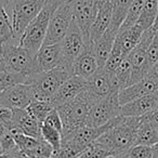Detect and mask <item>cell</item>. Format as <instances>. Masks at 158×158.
Returning a JSON list of instances; mask_svg holds the SVG:
<instances>
[{"label":"cell","mask_w":158,"mask_h":158,"mask_svg":"<svg viewBox=\"0 0 158 158\" xmlns=\"http://www.w3.org/2000/svg\"><path fill=\"white\" fill-rule=\"evenodd\" d=\"M140 121L141 117L119 116L114 127L102 134L97 142L106 147L113 156L126 153L135 144L136 130Z\"/></svg>","instance_id":"cell-1"},{"label":"cell","mask_w":158,"mask_h":158,"mask_svg":"<svg viewBox=\"0 0 158 158\" xmlns=\"http://www.w3.org/2000/svg\"><path fill=\"white\" fill-rule=\"evenodd\" d=\"M92 106L93 103L90 101L86 92L82 91L73 101L56 107L63 123L62 138L86 126L87 119Z\"/></svg>","instance_id":"cell-2"},{"label":"cell","mask_w":158,"mask_h":158,"mask_svg":"<svg viewBox=\"0 0 158 158\" xmlns=\"http://www.w3.org/2000/svg\"><path fill=\"white\" fill-rule=\"evenodd\" d=\"M37 53L21 47L13 41H6L2 46V59L6 70L31 76L39 73L36 62Z\"/></svg>","instance_id":"cell-3"},{"label":"cell","mask_w":158,"mask_h":158,"mask_svg":"<svg viewBox=\"0 0 158 158\" xmlns=\"http://www.w3.org/2000/svg\"><path fill=\"white\" fill-rule=\"evenodd\" d=\"M72 76L66 68L56 67L49 72L37 73L31 75V85L34 93V99L40 101H50L51 98L56 93L60 87Z\"/></svg>","instance_id":"cell-4"},{"label":"cell","mask_w":158,"mask_h":158,"mask_svg":"<svg viewBox=\"0 0 158 158\" xmlns=\"http://www.w3.org/2000/svg\"><path fill=\"white\" fill-rule=\"evenodd\" d=\"M44 7V3L40 0H14L11 13L14 42L20 44L25 29L35 20Z\"/></svg>","instance_id":"cell-5"},{"label":"cell","mask_w":158,"mask_h":158,"mask_svg":"<svg viewBox=\"0 0 158 158\" xmlns=\"http://www.w3.org/2000/svg\"><path fill=\"white\" fill-rule=\"evenodd\" d=\"M53 13H54V10L49 6L44 5L40 13L25 29L19 44L23 48L37 53L44 42L47 33H48L50 19Z\"/></svg>","instance_id":"cell-6"},{"label":"cell","mask_w":158,"mask_h":158,"mask_svg":"<svg viewBox=\"0 0 158 158\" xmlns=\"http://www.w3.org/2000/svg\"><path fill=\"white\" fill-rule=\"evenodd\" d=\"M87 38L85 34L82 33L81 28L76 23V21H73L68 31L66 33L65 37L60 42L61 48V66L68 70L72 75V66L75 60L78 57V55L81 53L86 46Z\"/></svg>","instance_id":"cell-7"},{"label":"cell","mask_w":158,"mask_h":158,"mask_svg":"<svg viewBox=\"0 0 158 158\" xmlns=\"http://www.w3.org/2000/svg\"><path fill=\"white\" fill-rule=\"evenodd\" d=\"M155 35L156 31L153 27L145 31L135 48L128 54L127 59L132 66L131 85L141 81L148 74L149 68L147 66V50H148V47L151 46Z\"/></svg>","instance_id":"cell-8"},{"label":"cell","mask_w":158,"mask_h":158,"mask_svg":"<svg viewBox=\"0 0 158 158\" xmlns=\"http://www.w3.org/2000/svg\"><path fill=\"white\" fill-rule=\"evenodd\" d=\"M121 105L119 103V90H114L103 100L91 107L87 119L88 127H101L114 118L120 116Z\"/></svg>","instance_id":"cell-9"},{"label":"cell","mask_w":158,"mask_h":158,"mask_svg":"<svg viewBox=\"0 0 158 158\" xmlns=\"http://www.w3.org/2000/svg\"><path fill=\"white\" fill-rule=\"evenodd\" d=\"M114 90L120 91L115 74H110L106 72L104 68H100L94 75L87 79L85 92L94 105L95 103L103 100Z\"/></svg>","instance_id":"cell-10"},{"label":"cell","mask_w":158,"mask_h":158,"mask_svg":"<svg viewBox=\"0 0 158 158\" xmlns=\"http://www.w3.org/2000/svg\"><path fill=\"white\" fill-rule=\"evenodd\" d=\"M74 21V14L70 3L65 2L54 11L50 19L48 33L42 46L55 44L62 41Z\"/></svg>","instance_id":"cell-11"},{"label":"cell","mask_w":158,"mask_h":158,"mask_svg":"<svg viewBox=\"0 0 158 158\" xmlns=\"http://www.w3.org/2000/svg\"><path fill=\"white\" fill-rule=\"evenodd\" d=\"M118 118L119 117L114 118L110 123H105V125L101 126V127H88V126H85V127L80 128V129L67 134V135H64L62 138V143L72 145V146L76 147L77 149H79L82 153L89 145L95 142L102 134L105 133L110 128L114 127L115 123L118 120Z\"/></svg>","instance_id":"cell-12"},{"label":"cell","mask_w":158,"mask_h":158,"mask_svg":"<svg viewBox=\"0 0 158 158\" xmlns=\"http://www.w3.org/2000/svg\"><path fill=\"white\" fill-rule=\"evenodd\" d=\"M34 99L31 85L21 84L0 92V106L10 110L26 108Z\"/></svg>","instance_id":"cell-13"},{"label":"cell","mask_w":158,"mask_h":158,"mask_svg":"<svg viewBox=\"0 0 158 158\" xmlns=\"http://www.w3.org/2000/svg\"><path fill=\"white\" fill-rule=\"evenodd\" d=\"M94 44H91L89 40L86 41L84 50L78 55L72 66V76H77L84 79H89L92 75L98 72L99 64L93 50Z\"/></svg>","instance_id":"cell-14"},{"label":"cell","mask_w":158,"mask_h":158,"mask_svg":"<svg viewBox=\"0 0 158 158\" xmlns=\"http://www.w3.org/2000/svg\"><path fill=\"white\" fill-rule=\"evenodd\" d=\"M73 9L74 20L81 28L87 39H89V31L97 15V10L93 0H68Z\"/></svg>","instance_id":"cell-15"},{"label":"cell","mask_w":158,"mask_h":158,"mask_svg":"<svg viewBox=\"0 0 158 158\" xmlns=\"http://www.w3.org/2000/svg\"><path fill=\"white\" fill-rule=\"evenodd\" d=\"M87 86V80L77 76H70L69 78L60 87L54 95L51 98L50 102L54 108L73 101L76 99L82 91H85Z\"/></svg>","instance_id":"cell-16"},{"label":"cell","mask_w":158,"mask_h":158,"mask_svg":"<svg viewBox=\"0 0 158 158\" xmlns=\"http://www.w3.org/2000/svg\"><path fill=\"white\" fill-rule=\"evenodd\" d=\"M158 91V81L149 77H145L141 81L133 84L119 91V103L120 105L141 99L146 95L153 94Z\"/></svg>","instance_id":"cell-17"},{"label":"cell","mask_w":158,"mask_h":158,"mask_svg":"<svg viewBox=\"0 0 158 158\" xmlns=\"http://www.w3.org/2000/svg\"><path fill=\"white\" fill-rule=\"evenodd\" d=\"M41 126L28 112L26 108H15L12 110V127L18 128L22 133L41 139ZM10 128V129H11ZM9 129V130H10Z\"/></svg>","instance_id":"cell-18"},{"label":"cell","mask_w":158,"mask_h":158,"mask_svg":"<svg viewBox=\"0 0 158 158\" xmlns=\"http://www.w3.org/2000/svg\"><path fill=\"white\" fill-rule=\"evenodd\" d=\"M36 62L39 73L49 72L60 67L62 64L60 42L55 44L42 46L36 54Z\"/></svg>","instance_id":"cell-19"},{"label":"cell","mask_w":158,"mask_h":158,"mask_svg":"<svg viewBox=\"0 0 158 158\" xmlns=\"http://www.w3.org/2000/svg\"><path fill=\"white\" fill-rule=\"evenodd\" d=\"M156 107V92L153 94L146 95L141 99L134 100L132 102L121 105L120 116L123 117H142L149 114Z\"/></svg>","instance_id":"cell-20"},{"label":"cell","mask_w":158,"mask_h":158,"mask_svg":"<svg viewBox=\"0 0 158 158\" xmlns=\"http://www.w3.org/2000/svg\"><path fill=\"white\" fill-rule=\"evenodd\" d=\"M118 29L114 28V27L110 25L107 31L102 35V37L93 46L94 55L97 57L99 68H104V66H105L106 61L108 60L110 53H112L113 47H114L117 35H118Z\"/></svg>","instance_id":"cell-21"},{"label":"cell","mask_w":158,"mask_h":158,"mask_svg":"<svg viewBox=\"0 0 158 158\" xmlns=\"http://www.w3.org/2000/svg\"><path fill=\"white\" fill-rule=\"evenodd\" d=\"M112 15L113 9L110 1L97 12V15H95L94 21L91 25L90 31H89L88 40L91 44H94L102 37V35L107 31L110 23H112Z\"/></svg>","instance_id":"cell-22"},{"label":"cell","mask_w":158,"mask_h":158,"mask_svg":"<svg viewBox=\"0 0 158 158\" xmlns=\"http://www.w3.org/2000/svg\"><path fill=\"white\" fill-rule=\"evenodd\" d=\"M144 31H145L141 27V25H139L136 23L135 25L129 27V28L119 31L118 35L116 37V40H115V44L120 48V50L123 51V54L126 56H128V54L139 44Z\"/></svg>","instance_id":"cell-23"},{"label":"cell","mask_w":158,"mask_h":158,"mask_svg":"<svg viewBox=\"0 0 158 158\" xmlns=\"http://www.w3.org/2000/svg\"><path fill=\"white\" fill-rule=\"evenodd\" d=\"M158 143V132L156 126L147 118V116L141 117L140 125L136 130L135 144L134 145H148L153 146L154 144Z\"/></svg>","instance_id":"cell-24"},{"label":"cell","mask_w":158,"mask_h":158,"mask_svg":"<svg viewBox=\"0 0 158 158\" xmlns=\"http://www.w3.org/2000/svg\"><path fill=\"white\" fill-rule=\"evenodd\" d=\"M113 9L112 23L110 26L116 29H120L126 16H127L128 10H129L133 0H110Z\"/></svg>","instance_id":"cell-25"},{"label":"cell","mask_w":158,"mask_h":158,"mask_svg":"<svg viewBox=\"0 0 158 158\" xmlns=\"http://www.w3.org/2000/svg\"><path fill=\"white\" fill-rule=\"evenodd\" d=\"M157 9L158 0H145L142 14L138 21V24L141 25V27L144 31H147L153 27L156 20V15H157Z\"/></svg>","instance_id":"cell-26"},{"label":"cell","mask_w":158,"mask_h":158,"mask_svg":"<svg viewBox=\"0 0 158 158\" xmlns=\"http://www.w3.org/2000/svg\"><path fill=\"white\" fill-rule=\"evenodd\" d=\"M31 77V76L10 72V70L0 72V92L10 88V87L16 86V85H21V84L29 85Z\"/></svg>","instance_id":"cell-27"},{"label":"cell","mask_w":158,"mask_h":158,"mask_svg":"<svg viewBox=\"0 0 158 158\" xmlns=\"http://www.w3.org/2000/svg\"><path fill=\"white\" fill-rule=\"evenodd\" d=\"M53 106L50 102L48 101H40V100H33L31 103L26 107L27 112L40 123H44L47 116L49 115V113L53 110Z\"/></svg>","instance_id":"cell-28"},{"label":"cell","mask_w":158,"mask_h":158,"mask_svg":"<svg viewBox=\"0 0 158 158\" xmlns=\"http://www.w3.org/2000/svg\"><path fill=\"white\" fill-rule=\"evenodd\" d=\"M145 0H133V2L131 3L129 10H128L127 16H126L125 21H123V25H121L119 31L129 28V27L133 26L138 23L139 19H140L141 14L143 11V7H144Z\"/></svg>","instance_id":"cell-29"},{"label":"cell","mask_w":158,"mask_h":158,"mask_svg":"<svg viewBox=\"0 0 158 158\" xmlns=\"http://www.w3.org/2000/svg\"><path fill=\"white\" fill-rule=\"evenodd\" d=\"M115 77L117 79V82H118V86L120 90L131 86L132 66L130 64V62L128 61L127 57L123 60V63L120 64V66L115 72Z\"/></svg>","instance_id":"cell-30"},{"label":"cell","mask_w":158,"mask_h":158,"mask_svg":"<svg viewBox=\"0 0 158 158\" xmlns=\"http://www.w3.org/2000/svg\"><path fill=\"white\" fill-rule=\"evenodd\" d=\"M0 39L14 42L12 21L5 8H0Z\"/></svg>","instance_id":"cell-31"},{"label":"cell","mask_w":158,"mask_h":158,"mask_svg":"<svg viewBox=\"0 0 158 158\" xmlns=\"http://www.w3.org/2000/svg\"><path fill=\"white\" fill-rule=\"evenodd\" d=\"M41 139H44L48 144L52 146L53 151L60 149L62 144V133L49 126L42 125L41 126Z\"/></svg>","instance_id":"cell-32"},{"label":"cell","mask_w":158,"mask_h":158,"mask_svg":"<svg viewBox=\"0 0 158 158\" xmlns=\"http://www.w3.org/2000/svg\"><path fill=\"white\" fill-rule=\"evenodd\" d=\"M113 156L112 153L102 144L98 143L97 141L90 144L84 152H82L78 158H106Z\"/></svg>","instance_id":"cell-33"},{"label":"cell","mask_w":158,"mask_h":158,"mask_svg":"<svg viewBox=\"0 0 158 158\" xmlns=\"http://www.w3.org/2000/svg\"><path fill=\"white\" fill-rule=\"evenodd\" d=\"M12 135H13L14 141H15L19 149L24 154L35 148L40 141V139L33 138V136L26 135L24 133H16L12 134Z\"/></svg>","instance_id":"cell-34"},{"label":"cell","mask_w":158,"mask_h":158,"mask_svg":"<svg viewBox=\"0 0 158 158\" xmlns=\"http://www.w3.org/2000/svg\"><path fill=\"white\" fill-rule=\"evenodd\" d=\"M81 152L76 147L72 146L66 143H62L61 147L57 151L53 152V158H78Z\"/></svg>","instance_id":"cell-35"},{"label":"cell","mask_w":158,"mask_h":158,"mask_svg":"<svg viewBox=\"0 0 158 158\" xmlns=\"http://www.w3.org/2000/svg\"><path fill=\"white\" fill-rule=\"evenodd\" d=\"M18 148L19 147L14 141L13 135L9 131H6L3 135L0 138V154L7 155Z\"/></svg>","instance_id":"cell-36"},{"label":"cell","mask_w":158,"mask_h":158,"mask_svg":"<svg viewBox=\"0 0 158 158\" xmlns=\"http://www.w3.org/2000/svg\"><path fill=\"white\" fill-rule=\"evenodd\" d=\"M127 153L132 158H153V148L148 145H133Z\"/></svg>","instance_id":"cell-37"},{"label":"cell","mask_w":158,"mask_h":158,"mask_svg":"<svg viewBox=\"0 0 158 158\" xmlns=\"http://www.w3.org/2000/svg\"><path fill=\"white\" fill-rule=\"evenodd\" d=\"M42 125L49 126V127L57 130V131H60L63 134V123H62V119H61V117H60V114L56 108H53V110L49 113V115L47 116L46 120H44V123H42Z\"/></svg>","instance_id":"cell-38"},{"label":"cell","mask_w":158,"mask_h":158,"mask_svg":"<svg viewBox=\"0 0 158 158\" xmlns=\"http://www.w3.org/2000/svg\"><path fill=\"white\" fill-rule=\"evenodd\" d=\"M158 62V38L155 35L151 46L147 50V66L151 69L154 65Z\"/></svg>","instance_id":"cell-39"},{"label":"cell","mask_w":158,"mask_h":158,"mask_svg":"<svg viewBox=\"0 0 158 158\" xmlns=\"http://www.w3.org/2000/svg\"><path fill=\"white\" fill-rule=\"evenodd\" d=\"M0 123L7 128V130L12 127V110L7 107L0 108Z\"/></svg>","instance_id":"cell-40"},{"label":"cell","mask_w":158,"mask_h":158,"mask_svg":"<svg viewBox=\"0 0 158 158\" xmlns=\"http://www.w3.org/2000/svg\"><path fill=\"white\" fill-rule=\"evenodd\" d=\"M68 0H48L46 2L47 6H49L50 8H52L53 10H56L59 7H61L62 5H64L65 2H67Z\"/></svg>","instance_id":"cell-41"},{"label":"cell","mask_w":158,"mask_h":158,"mask_svg":"<svg viewBox=\"0 0 158 158\" xmlns=\"http://www.w3.org/2000/svg\"><path fill=\"white\" fill-rule=\"evenodd\" d=\"M146 77H149V78L154 79L156 81H158V62L153 66V67L149 69L148 74H147Z\"/></svg>","instance_id":"cell-42"},{"label":"cell","mask_w":158,"mask_h":158,"mask_svg":"<svg viewBox=\"0 0 158 158\" xmlns=\"http://www.w3.org/2000/svg\"><path fill=\"white\" fill-rule=\"evenodd\" d=\"M5 156H6V158H27L19 148L11 152L10 154H7V155H5Z\"/></svg>","instance_id":"cell-43"},{"label":"cell","mask_w":158,"mask_h":158,"mask_svg":"<svg viewBox=\"0 0 158 158\" xmlns=\"http://www.w3.org/2000/svg\"><path fill=\"white\" fill-rule=\"evenodd\" d=\"M146 116H147V118H148L149 120L154 123V125H158V110H153L152 113L147 114Z\"/></svg>","instance_id":"cell-44"},{"label":"cell","mask_w":158,"mask_h":158,"mask_svg":"<svg viewBox=\"0 0 158 158\" xmlns=\"http://www.w3.org/2000/svg\"><path fill=\"white\" fill-rule=\"evenodd\" d=\"M93 1H94V7H95L97 12L99 11L102 7H104L107 2H110V0H93Z\"/></svg>","instance_id":"cell-45"},{"label":"cell","mask_w":158,"mask_h":158,"mask_svg":"<svg viewBox=\"0 0 158 158\" xmlns=\"http://www.w3.org/2000/svg\"><path fill=\"white\" fill-rule=\"evenodd\" d=\"M152 148H153V158H158V143L154 144Z\"/></svg>","instance_id":"cell-46"},{"label":"cell","mask_w":158,"mask_h":158,"mask_svg":"<svg viewBox=\"0 0 158 158\" xmlns=\"http://www.w3.org/2000/svg\"><path fill=\"white\" fill-rule=\"evenodd\" d=\"M114 158H132V157L127 153V152H126V153H123V154H119V155L114 156Z\"/></svg>","instance_id":"cell-47"},{"label":"cell","mask_w":158,"mask_h":158,"mask_svg":"<svg viewBox=\"0 0 158 158\" xmlns=\"http://www.w3.org/2000/svg\"><path fill=\"white\" fill-rule=\"evenodd\" d=\"M6 131H8V130H7V128H6L5 126L2 125V123H0V138H1V136L3 135V133H5Z\"/></svg>","instance_id":"cell-48"},{"label":"cell","mask_w":158,"mask_h":158,"mask_svg":"<svg viewBox=\"0 0 158 158\" xmlns=\"http://www.w3.org/2000/svg\"><path fill=\"white\" fill-rule=\"evenodd\" d=\"M153 28L155 29L156 31H158V9H157V15H156V20H155V23L153 25Z\"/></svg>","instance_id":"cell-49"},{"label":"cell","mask_w":158,"mask_h":158,"mask_svg":"<svg viewBox=\"0 0 158 158\" xmlns=\"http://www.w3.org/2000/svg\"><path fill=\"white\" fill-rule=\"evenodd\" d=\"M3 70H6L5 63H3L2 59H1V57H0V72H3Z\"/></svg>","instance_id":"cell-50"},{"label":"cell","mask_w":158,"mask_h":158,"mask_svg":"<svg viewBox=\"0 0 158 158\" xmlns=\"http://www.w3.org/2000/svg\"><path fill=\"white\" fill-rule=\"evenodd\" d=\"M3 42H6L5 40L0 39V57H1V54H2V46H3Z\"/></svg>","instance_id":"cell-51"},{"label":"cell","mask_w":158,"mask_h":158,"mask_svg":"<svg viewBox=\"0 0 158 158\" xmlns=\"http://www.w3.org/2000/svg\"><path fill=\"white\" fill-rule=\"evenodd\" d=\"M156 107L158 110V91L156 92Z\"/></svg>","instance_id":"cell-52"},{"label":"cell","mask_w":158,"mask_h":158,"mask_svg":"<svg viewBox=\"0 0 158 158\" xmlns=\"http://www.w3.org/2000/svg\"><path fill=\"white\" fill-rule=\"evenodd\" d=\"M0 158H6V156L3 154H0Z\"/></svg>","instance_id":"cell-53"},{"label":"cell","mask_w":158,"mask_h":158,"mask_svg":"<svg viewBox=\"0 0 158 158\" xmlns=\"http://www.w3.org/2000/svg\"><path fill=\"white\" fill-rule=\"evenodd\" d=\"M40 1H41V2H44V5H46V2H47V1H48V0H40Z\"/></svg>","instance_id":"cell-54"},{"label":"cell","mask_w":158,"mask_h":158,"mask_svg":"<svg viewBox=\"0 0 158 158\" xmlns=\"http://www.w3.org/2000/svg\"><path fill=\"white\" fill-rule=\"evenodd\" d=\"M156 126V129H157V132H158V125H155Z\"/></svg>","instance_id":"cell-55"},{"label":"cell","mask_w":158,"mask_h":158,"mask_svg":"<svg viewBox=\"0 0 158 158\" xmlns=\"http://www.w3.org/2000/svg\"><path fill=\"white\" fill-rule=\"evenodd\" d=\"M106 158H114V156H110V157H106Z\"/></svg>","instance_id":"cell-56"},{"label":"cell","mask_w":158,"mask_h":158,"mask_svg":"<svg viewBox=\"0 0 158 158\" xmlns=\"http://www.w3.org/2000/svg\"><path fill=\"white\" fill-rule=\"evenodd\" d=\"M156 36H157V38H158V31H156Z\"/></svg>","instance_id":"cell-57"},{"label":"cell","mask_w":158,"mask_h":158,"mask_svg":"<svg viewBox=\"0 0 158 158\" xmlns=\"http://www.w3.org/2000/svg\"><path fill=\"white\" fill-rule=\"evenodd\" d=\"M0 108H1V106H0Z\"/></svg>","instance_id":"cell-58"}]
</instances>
